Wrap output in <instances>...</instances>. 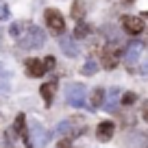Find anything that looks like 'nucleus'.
Here are the masks:
<instances>
[{
  "mask_svg": "<svg viewBox=\"0 0 148 148\" xmlns=\"http://www.w3.org/2000/svg\"><path fill=\"white\" fill-rule=\"evenodd\" d=\"M24 68H26V74L33 76V79H39V76H44V72H46V65L39 59H26Z\"/></svg>",
  "mask_w": 148,
  "mask_h": 148,
  "instance_id": "obj_6",
  "label": "nucleus"
},
{
  "mask_svg": "<svg viewBox=\"0 0 148 148\" xmlns=\"http://www.w3.org/2000/svg\"><path fill=\"white\" fill-rule=\"evenodd\" d=\"M96 72H98V63L94 59H87L83 63V68H81V74H83V76H94Z\"/></svg>",
  "mask_w": 148,
  "mask_h": 148,
  "instance_id": "obj_16",
  "label": "nucleus"
},
{
  "mask_svg": "<svg viewBox=\"0 0 148 148\" xmlns=\"http://www.w3.org/2000/svg\"><path fill=\"white\" fill-rule=\"evenodd\" d=\"M126 2H133V0H126Z\"/></svg>",
  "mask_w": 148,
  "mask_h": 148,
  "instance_id": "obj_26",
  "label": "nucleus"
},
{
  "mask_svg": "<svg viewBox=\"0 0 148 148\" xmlns=\"http://www.w3.org/2000/svg\"><path fill=\"white\" fill-rule=\"evenodd\" d=\"M9 33L13 37L18 46L22 48H28V50H35V48H42L44 42H46V35L39 26H35L33 22H15L9 26Z\"/></svg>",
  "mask_w": 148,
  "mask_h": 148,
  "instance_id": "obj_1",
  "label": "nucleus"
},
{
  "mask_svg": "<svg viewBox=\"0 0 148 148\" xmlns=\"http://www.w3.org/2000/svg\"><path fill=\"white\" fill-rule=\"evenodd\" d=\"M122 26H124V31L129 33V35H139L146 24H144V18H137V15H124V18H122Z\"/></svg>",
  "mask_w": 148,
  "mask_h": 148,
  "instance_id": "obj_5",
  "label": "nucleus"
},
{
  "mask_svg": "<svg viewBox=\"0 0 148 148\" xmlns=\"http://www.w3.org/2000/svg\"><path fill=\"white\" fill-rule=\"evenodd\" d=\"M142 18H148V11H144V13H142Z\"/></svg>",
  "mask_w": 148,
  "mask_h": 148,
  "instance_id": "obj_25",
  "label": "nucleus"
},
{
  "mask_svg": "<svg viewBox=\"0 0 148 148\" xmlns=\"http://www.w3.org/2000/svg\"><path fill=\"white\" fill-rule=\"evenodd\" d=\"M87 35H89V26L87 24H79V26L74 28V37H76V39H85Z\"/></svg>",
  "mask_w": 148,
  "mask_h": 148,
  "instance_id": "obj_17",
  "label": "nucleus"
},
{
  "mask_svg": "<svg viewBox=\"0 0 148 148\" xmlns=\"http://www.w3.org/2000/svg\"><path fill=\"white\" fill-rule=\"evenodd\" d=\"M15 131H18V135L24 139V144H26V148H33L35 144L28 139V131H26V118H24V113H20L18 118H15Z\"/></svg>",
  "mask_w": 148,
  "mask_h": 148,
  "instance_id": "obj_8",
  "label": "nucleus"
},
{
  "mask_svg": "<svg viewBox=\"0 0 148 148\" xmlns=\"http://www.w3.org/2000/svg\"><path fill=\"white\" fill-rule=\"evenodd\" d=\"M39 92H42V98L46 100V105H50L52 96H55V85H52V83H44L42 87H39Z\"/></svg>",
  "mask_w": 148,
  "mask_h": 148,
  "instance_id": "obj_15",
  "label": "nucleus"
},
{
  "mask_svg": "<svg viewBox=\"0 0 148 148\" xmlns=\"http://www.w3.org/2000/svg\"><path fill=\"white\" fill-rule=\"evenodd\" d=\"M135 100H137V96H135L133 92H126L124 96H122V105H124V107H131Z\"/></svg>",
  "mask_w": 148,
  "mask_h": 148,
  "instance_id": "obj_18",
  "label": "nucleus"
},
{
  "mask_svg": "<svg viewBox=\"0 0 148 148\" xmlns=\"http://www.w3.org/2000/svg\"><path fill=\"white\" fill-rule=\"evenodd\" d=\"M59 46H61V50L65 52V55H70V57H76L79 55V46L74 44V39H70V37H61L59 39Z\"/></svg>",
  "mask_w": 148,
  "mask_h": 148,
  "instance_id": "obj_10",
  "label": "nucleus"
},
{
  "mask_svg": "<svg viewBox=\"0 0 148 148\" xmlns=\"http://www.w3.org/2000/svg\"><path fill=\"white\" fill-rule=\"evenodd\" d=\"M113 131H116V124L111 120H102L100 124H98L96 129V137L100 139V142H109L111 137H113Z\"/></svg>",
  "mask_w": 148,
  "mask_h": 148,
  "instance_id": "obj_7",
  "label": "nucleus"
},
{
  "mask_svg": "<svg viewBox=\"0 0 148 148\" xmlns=\"http://www.w3.org/2000/svg\"><path fill=\"white\" fill-rule=\"evenodd\" d=\"M57 148H72V144H70V139H68V137H63V139H59Z\"/></svg>",
  "mask_w": 148,
  "mask_h": 148,
  "instance_id": "obj_21",
  "label": "nucleus"
},
{
  "mask_svg": "<svg viewBox=\"0 0 148 148\" xmlns=\"http://www.w3.org/2000/svg\"><path fill=\"white\" fill-rule=\"evenodd\" d=\"M65 102L72 107H83L85 105V87L79 83L70 85L68 92H65Z\"/></svg>",
  "mask_w": 148,
  "mask_h": 148,
  "instance_id": "obj_3",
  "label": "nucleus"
},
{
  "mask_svg": "<svg viewBox=\"0 0 148 148\" xmlns=\"http://www.w3.org/2000/svg\"><path fill=\"white\" fill-rule=\"evenodd\" d=\"M44 18H46V24L50 26V31H55V33H63V28H65V20H63V15H61L57 9H46V11H44Z\"/></svg>",
  "mask_w": 148,
  "mask_h": 148,
  "instance_id": "obj_4",
  "label": "nucleus"
},
{
  "mask_svg": "<svg viewBox=\"0 0 148 148\" xmlns=\"http://www.w3.org/2000/svg\"><path fill=\"white\" fill-rule=\"evenodd\" d=\"M139 52H142V46H139V44H131V46L126 48V52H124L126 63H129V65H133L135 61L139 59Z\"/></svg>",
  "mask_w": 148,
  "mask_h": 148,
  "instance_id": "obj_12",
  "label": "nucleus"
},
{
  "mask_svg": "<svg viewBox=\"0 0 148 148\" xmlns=\"http://www.w3.org/2000/svg\"><path fill=\"white\" fill-rule=\"evenodd\" d=\"M142 116H144V120L148 122V102H146V105H144V111H142Z\"/></svg>",
  "mask_w": 148,
  "mask_h": 148,
  "instance_id": "obj_23",
  "label": "nucleus"
},
{
  "mask_svg": "<svg viewBox=\"0 0 148 148\" xmlns=\"http://www.w3.org/2000/svg\"><path fill=\"white\" fill-rule=\"evenodd\" d=\"M48 137H50V133H46L39 122H33V139H35V146H44Z\"/></svg>",
  "mask_w": 148,
  "mask_h": 148,
  "instance_id": "obj_9",
  "label": "nucleus"
},
{
  "mask_svg": "<svg viewBox=\"0 0 148 148\" xmlns=\"http://www.w3.org/2000/svg\"><path fill=\"white\" fill-rule=\"evenodd\" d=\"M118 100H120V89H118V87L109 89L107 100H105V109L107 111H113V109H116V105H118Z\"/></svg>",
  "mask_w": 148,
  "mask_h": 148,
  "instance_id": "obj_13",
  "label": "nucleus"
},
{
  "mask_svg": "<svg viewBox=\"0 0 148 148\" xmlns=\"http://www.w3.org/2000/svg\"><path fill=\"white\" fill-rule=\"evenodd\" d=\"M44 65H46V70L55 68V57H46V59H44Z\"/></svg>",
  "mask_w": 148,
  "mask_h": 148,
  "instance_id": "obj_22",
  "label": "nucleus"
},
{
  "mask_svg": "<svg viewBox=\"0 0 148 148\" xmlns=\"http://www.w3.org/2000/svg\"><path fill=\"white\" fill-rule=\"evenodd\" d=\"M70 15H72L76 22H81V20L85 18V2L83 0H74V5H72V11H70Z\"/></svg>",
  "mask_w": 148,
  "mask_h": 148,
  "instance_id": "obj_14",
  "label": "nucleus"
},
{
  "mask_svg": "<svg viewBox=\"0 0 148 148\" xmlns=\"http://www.w3.org/2000/svg\"><path fill=\"white\" fill-rule=\"evenodd\" d=\"M105 100H107V94H105V89H102V87H96L92 94H89V105H92V109L105 105Z\"/></svg>",
  "mask_w": 148,
  "mask_h": 148,
  "instance_id": "obj_11",
  "label": "nucleus"
},
{
  "mask_svg": "<svg viewBox=\"0 0 148 148\" xmlns=\"http://www.w3.org/2000/svg\"><path fill=\"white\" fill-rule=\"evenodd\" d=\"M139 72H142V74H146V72H148V61H146V63L142 65V70H139Z\"/></svg>",
  "mask_w": 148,
  "mask_h": 148,
  "instance_id": "obj_24",
  "label": "nucleus"
},
{
  "mask_svg": "<svg viewBox=\"0 0 148 148\" xmlns=\"http://www.w3.org/2000/svg\"><path fill=\"white\" fill-rule=\"evenodd\" d=\"M0 20H9V9L5 2H0Z\"/></svg>",
  "mask_w": 148,
  "mask_h": 148,
  "instance_id": "obj_19",
  "label": "nucleus"
},
{
  "mask_svg": "<svg viewBox=\"0 0 148 148\" xmlns=\"http://www.w3.org/2000/svg\"><path fill=\"white\" fill-rule=\"evenodd\" d=\"M120 55H122V50H118L116 46H105L100 50L102 68H105V70H113L118 65V61H120Z\"/></svg>",
  "mask_w": 148,
  "mask_h": 148,
  "instance_id": "obj_2",
  "label": "nucleus"
},
{
  "mask_svg": "<svg viewBox=\"0 0 148 148\" xmlns=\"http://www.w3.org/2000/svg\"><path fill=\"white\" fill-rule=\"evenodd\" d=\"M57 133H70V122H63V124H59V129H57Z\"/></svg>",
  "mask_w": 148,
  "mask_h": 148,
  "instance_id": "obj_20",
  "label": "nucleus"
}]
</instances>
